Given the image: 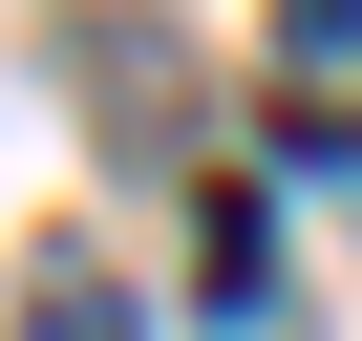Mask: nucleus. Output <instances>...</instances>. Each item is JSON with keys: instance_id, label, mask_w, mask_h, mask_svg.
I'll list each match as a JSON object with an SVG mask.
<instances>
[{"instance_id": "1", "label": "nucleus", "mask_w": 362, "mask_h": 341, "mask_svg": "<svg viewBox=\"0 0 362 341\" xmlns=\"http://www.w3.org/2000/svg\"><path fill=\"white\" fill-rule=\"evenodd\" d=\"M277 128L362 149V0H277Z\"/></svg>"}, {"instance_id": "2", "label": "nucleus", "mask_w": 362, "mask_h": 341, "mask_svg": "<svg viewBox=\"0 0 362 341\" xmlns=\"http://www.w3.org/2000/svg\"><path fill=\"white\" fill-rule=\"evenodd\" d=\"M22 341H128V299H107L86 256H43V277H22Z\"/></svg>"}]
</instances>
